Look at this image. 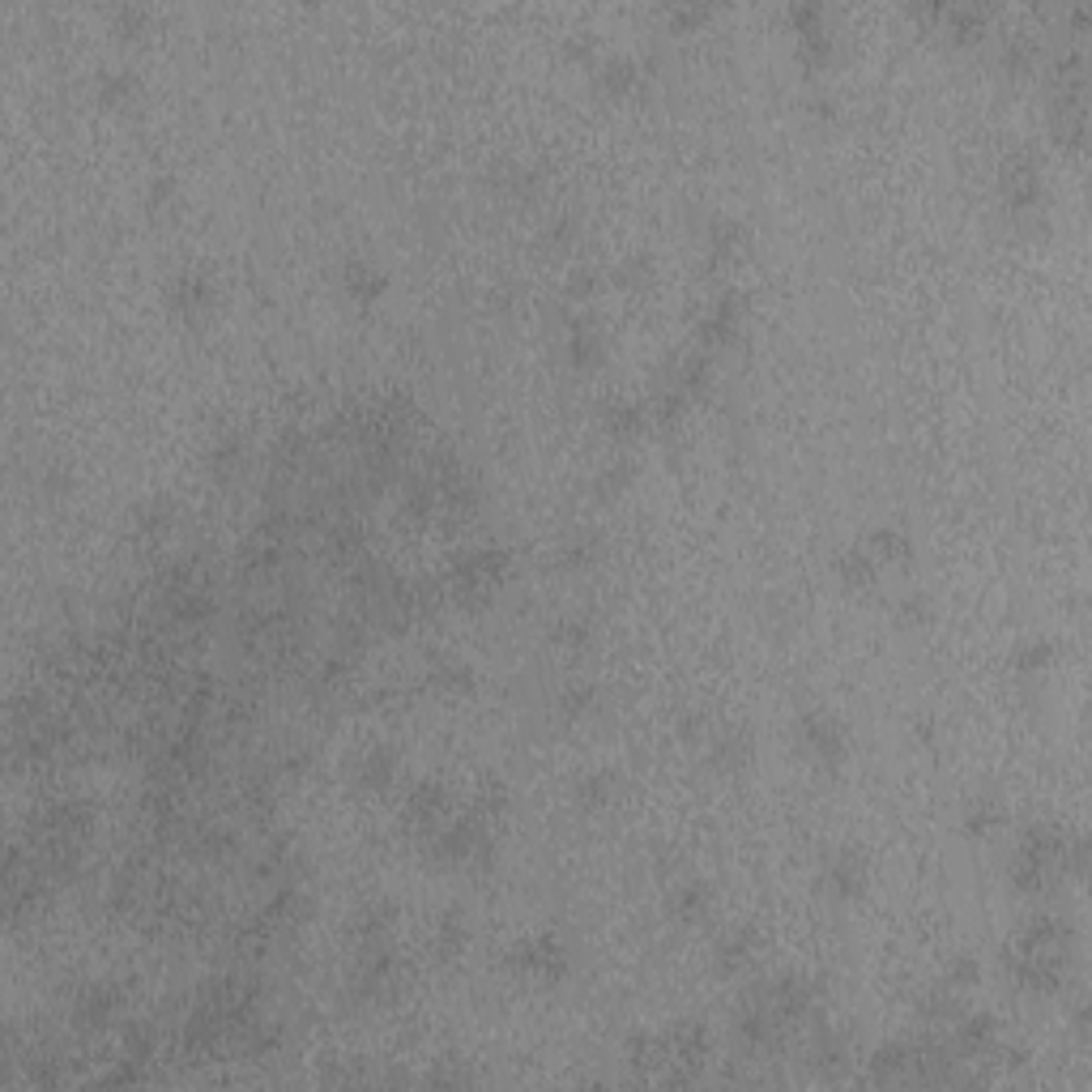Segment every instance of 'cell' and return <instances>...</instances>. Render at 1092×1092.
I'll return each mask as SVG.
<instances>
[{
	"instance_id": "2",
	"label": "cell",
	"mask_w": 1092,
	"mask_h": 1092,
	"mask_svg": "<svg viewBox=\"0 0 1092 1092\" xmlns=\"http://www.w3.org/2000/svg\"><path fill=\"white\" fill-rule=\"evenodd\" d=\"M517 969H525V973H538L546 977V981H555V977L564 973V952L550 943V939H534V943H521L517 947V960H512Z\"/></svg>"
},
{
	"instance_id": "13",
	"label": "cell",
	"mask_w": 1092,
	"mask_h": 1092,
	"mask_svg": "<svg viewBox=\"0 0 1092 1092\" xmlns=\"http://www.w3.org/2000/svg\"><path fill=\"white\" fill-rule=\"evenodd\" d=\"M670 909L691 922V917H700L704 909H708V892H704L700 883H682L679 892H674V900H670Z\"/></svg>"
},
{
	"instance_id": "10",
	"label": "cell",
	"mask_w": 1092,
	"mask_h": 1092,
	"mask_svg": "<svg viewBox=\"0 0 1092 1092\" xmlns=\"http://www.w3.org/2000/svg\"><path fill=\"white\" fill-rule=\"evenodd\" d=\"M461 943H466V922H461V914L440 917V931H435V952H440V960H452V956L461 952Z\"/></svg>"
},
{
	"instance_id": "15",
	"label": "cell",
	"mask_w": 1092,
	"mask_h": 1092,
	"mask_svg": "<svg viewBox=\"0 0 1092 1092\" xmlns=\"http://www.w3.org/2000/svg\"><path fill=\"white\" fill-rule=\"evenodd\" d=\"M713 764H725V768L747 764V739H742L739 730H730V734H722V739L713 742Z\"/></svg>"
},
{
	"instance_id": "31",
	"label": "cell",
	"mask_w": 1092,
	"mask_h": 1092,
	"mask_svg": "<svg viewBox=\"0 0 1092 1092\" xmlns=\"http://www.w3.org/2000/svg\"><path fill=\"white\" fill-rule=\"evenodd\" d=\"M627 474H632V466H610V469H606V474H602V491H606V495H610V491H619V487H624V483H627Z\"/></svg>"
},
{
	"instance_id": "14",
	"label": "cell",
	"mask_w": 1092,
	"mask_h": 1092,
	"mask_svg": "<svg viewBox=\"0 0 1092 1092\" xmlns=\"http://www.w3.org/2000/svg\"><path fill=\"white\" fill-rule=\"evenodd\" d=\"M840 572H845L849 585H871V581H875V555H871V550H849V555L840 559Z\"/></svg>"
},
{
	"instance_id": "18",
	"label": "cell",
	"mask_w": 1092,
	"mask_h": 1092,
	"mask_svg": "<svg viewBox=\"0 0 1092 1092\" xmlns=\"http://www.w3.org/2000/svg\"><path fill=\"white\" fill-rule=\"evenodd\" d=\"M747 956H751V939L747 935H730L722 943V956H717V964H722L725 973H734V969H742L747 964Z\"/></svg>"
},
{
	"instance_id": "3",
	"label": "cell",
	"mask_w": 1092,
	"mask_h": 1092,
	"mask_svg": "<svg viewBox=\"0 0 1092 1092\" xmlns=\"http://www.w3.org/2000/svg\"><path fill=\"white\" fill-rule=\"evenodd\" d=\"M120 1007V995L112 986H90L86 995L78 998V1024L81 1029H103Z\"/></svg>"
},
{
	"instance_id": "16",
	"label": "cell",
	"mask_w": 1092,
	"mask_h": 1092,
	"mask_svg": "<svg viewBox=\"0 0 1092 1092\" xmlns=\"http://www.w3.org/2000/svg\"><path fill=\"white\" fill-rule=\"evenodd\" d=\"M239 457H244V444H239L235 435H227V440H218L214 452H210V469H214L218 478H227V474L239 466Z\"/></svg>"
},
{
	"instance_id": "11",
	"label": "cell",
	"mask_w": 1092,
	"mask_h": 1092,
	"mask_svg": "<svg viewBox=\"0 0 1092 1092\" xmlns=\"http://www.w3.org/2000/svg\"><path fill=\"white\" fill-rule=\"evenodd\" d=\"M389 917H393V905L389 900H376V905H368V909L359 914V926H354V931L368 939V943H376V939L389 931Z\"/></svg>"
},
{
	"instance_id": "28",
	"label": "cell",
	"mask_w": 1092,
	"mask_h": 1092,
	"mask_svg": "<svg viewBox=\"0 0 1092 1092\" xmlns=\"http://www.w3.org/2000/svg\"><path fill=\"white\" fill-rule=\"evenodd\" d=\"M1050 662V644H1029V653H1020V666L1024 670H1037V666Z\"/></svg>"
},
{
	"instance_id": "12",
	"label": "cell",
	"mask_w": 1092,
	"mask_h": 1092,
	"mask_svg": "<svg viewBox=\"0 0 1092 1092\" xmlns=\"http://www.w3.org/2000/svg\"><path fill=\"white\" fill-rule=\"evenodd\" d=\"M380 286H385V282H380L376 269H368V265H351V269H346V291H351L359 303H371V299L380 294Z\"/></svg>"
},
{
	"instance_id": "24",
	"label": "cell",
	"mask_w": 1092,
	"mask_h": 1092,
	"mask_svg": "<svg viewBox=\"0 0 1092 1092\" xmlns=\"http://www.w3.org/2000/svg\"><path fill=\"white\" fill-rule=\"evenodd\" d=\"M598 354H602V351H598V337H589V333H585V337H581V333L572 337V359H576L581 368L598 363Z\"/></svg>"
},
{
	"instance_id": "22",
	"label": "cell",
	"mask_w": 1092,
	"mask_h": 1092,
	"mask_svg": "<svg viewBox=\"0 0 1092 1092\" xmlns=\"http://www.w3.org/2000/svg\"><path fill=\"white\" fill-rule=\"evenodd\" d=\"M627 1063H632V1067H653V1063H658V1058H653V1041H649V1037H632V1041H627Z\"/></svg>"
},
{
	"instance_id": "20",
	"label": "cell",
	"mask_w": 1092,
	"mask_h": 1092,
	"mask_svg": "<svg viewBox=\"0 0 1092 1092\" xmlns=\"http://www.w3.org/2000/svg\"><path fill=\"white\" fill-rule=\"evenodd\" d=\"M440 807H444V794L435 785H418L406 811H414V815H440Z\"/></svg>"
},
{
	"instance_id": "23",
	"label": "cell",
	"mask_w": 1092,
	"mask_h": 1092,
	"mask_svg": "<svg viewBox=\"0 0 1092 1092\" xmlns=\"http://www.w3.org/2000/svg\"><path fill=\"white\" fill-rule=\"evenodd\" d=\"M840 1054H845V1050H840L837 1037H823V1041H815V1067H832V1071H837Z\"/></svg>"
},
{
	"instance_id": "7",
	"label": "cell",
	"mask_w": 1092,
	"mask_h": 1092,
	"mask_svg": "<svg viewBox=\"0 0 1092 1092\" xmlns=\"http://www.w3.org/2000/svg\"><path fill=\"white\" fill-rule=\"evenodd\" d=\"M393 773H397V760H393L385 747H376V751H368L363 764H359V785H363V790H385V785L393 781Z\"/></svg>"
},
{
	"instance_id": "29",
	"label": "cell",
	"mask_w": 1092,
	"mask_h": 1092,
	"mask_svg": "<svg viewBox=\"0 0 1092 1092\" xmlns=\"http://www.w3.org/2000/svg\"><path fill=\"white\" fill-rule=\"evenodd\" d=\"M977 981V964L973 960H960V969H952V990H964Z\"/></svg>"
},
{
	"instance_id": "26",
	"label": "cell",
	"mask_w": 1092,
	"mask_h": 1092,
	"mask_svg": "<svg viewBox=\"0 0 1092 1092\" xmlns=\"http://www.w3.org/2000/svg\"><path fill=\"white\" fill-rule=\"evenodd\" d=\"M589 704H593V687H572V691L564 696L567 717H581V713H589Z\"/></svg>"
},
{
	"instance_id": "8",
	"label": "cell",
	"mask_w": 1092,
	"mask_h": 1092,
	"mask_svg": "<svg viewBox=\"0 0 1092 1092\" xmlns=\"http://www.w3.org/2000/svg\"><path fill=\"white\" fill-rule=\"evenodd\" d=\"M704 1054H708V1033H704L696 1020H687V1024H679L674 1029V1058H687V1063H704Z\"/></svg>"
},
{
	"instance_id": "27",
	"label": "cell",
	"mask_w": 1092,
	"mask_h": 1092,
	"mask_svg": "<svg viewBox=\"0 0 1092 1092\" xmlns=\"http://www.w3.org/2000/svg\"><path fill=\"white\" fill-rule=\"evenodd\" d=\"M593 546H598V542H593L589 534H585V538H572V542H567V550H564V559H567V564H572V567H576V564H589V555H593Z\"/></svg>"
},
{
	"instance_id": "4",
	"label": "cell",
	"mask_w": 1092,
	"mask_h": 1092,
	"mask_svg": "<svg viewBox=\"0 0 1092 1092\" xmlns=\"http://www.w3.org/2000/svg\"><path fill=\"white\" fill-rule=\"evenodd\" d=\"M990 1046H995V1020H990V1015H969V1020L956 1024L952 1054H969V1058H977V1054H986Z\"/></svg>"
},
{
	"instance_id": "1",
	"label": "cell",
	"mask_w": 1092,
	"mask_h": 1092,
	"mask_svg": "<svg viewBox=\"0 0 1092 1092\" xmlns=\"http://www.w3.org/2000/svg\"><path fill=\"white\" fill-rule=\"evenodd\" d=\"M802 739H807V751L815 760H840V751H845L840 725L832 717H823V713H807L802 717Z\"/></svg>"
},
{
	"instance_id": "5",
	"label": "cell",
	"mask_w": 1092,
	"mask_h": 1092,
	"mask_svg": "<svg viewBox=\"0 0 1092 1092\" xmlns=\"http://www.w3.org/2000/svg\"><path fill=\"white\" fill-rule=\"evenodd\" d=\"M823 883H828L832 897H854L862 888V862L854 854H837L828 862V871H823Z\"/></svg>"
},
{
	"instance_id": "25",
	"label": "cell",
	"mask_w": 1092,
	"mask_h": 1092,
	"mask_svg": "<svg viewBox=\"0 0 1092 1092\" xmlns=\"http://www.w3.org/2000/svg\"><path fill=\"white\" fill-rule=\"evenodd\" d=\"M610 794V777H589L581 790H576V798L581 802H589V807H598V802Z\"/></svg>"
},
{
	"instance_id": "17",
	"label": "cell",
	"mask_w": 1092,
	"mask_h": 1092,
	"mask_svg": "<svg viewBox=\"0 0 1092 1092\" xmlns=\"http://www.w3.org/2000/svg\"><path fill=\"white\" fill-rule=\"evenodd\" d=\"M606 427L615 431V435H636V431L644 427V414L636 406H610V414H606Z\"/></svg>"
},
{
	"instance_id": "19",
	"label": "cell",
	"mask_w": 1092,
	"mask_h": 1092,
	"mask_svg": "<svg viewBox=\"0 0 1092 1092\" xmlns=\"http://www.w3.org/2000/svg\"><path fill=\"white\" fill-rule=\"evenodd\" d=\"M167 525H171V504H145L136 512V529L141 534H162Z\"/></svg>"
},
{
	"instance_id": "9",
	"label": "cell",
	"mask_w": 1092,
	"mask_h": 1092,
	"mask_svg": "<svg viewBox=\"0 0 1092 1092\" xmlns=\"http://www.w3.org/2000/svg\"><path fill=\"white\" fill-rule=\"evenodd\" d=\"M909 1071H914V1050H905V1046H883V1050L875 1054L879 1080H897V1075H909Z\"/></svg>"
},
{
	"instance_id": "6",
	"label": "cell",
	"mask_w": 1092,
	"mask_h": 1092,
	"mask_svg": "<svg viewBox=\"0 0 1092 1092\" xmlns=\"http://www.w3.org/2000/svg\"><path fill=\"white\" fill-rule=\"evenodd\" d=\"M171 303H176V312H205L210 308V282L196 273H184L171 291Z\"/></svg>"
},
{
	"instance_id": "21",
	"label": "cell",
	"mask_w": 1092,
	"mask_h": 1092,
	"mask_svg": "<svg viewBox=\"0 0 1092 1092\" xmlns=\"http://www.w3.org/2000/svg\"><path fill=\"white\" fill-rule=\"evenodd\" d=\"M995 823H998V807H995V802H977L973 811H969V823H964V828H969L973 837H981V832H990Z\"/></svg>"
},
{
	"instance_id": "30",
	"label": "cell",
	"mask_w": 1092,
	"mask_h": 1092,
	"mask_svg": "<svg viewBox=\"0 0 1092 1092\" xmlns=\"http://www.w3.org/2000/svg\"><path fill=\"white\" fill-rule=\"evenodd\" d=\"M585 636H589V627L581 624V619H572V624L559 627V641H567L572 649H581V644H585Z\"/></svg>"
}]
</instances>
